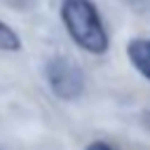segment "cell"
Returning <instances> with one entry per match:
<instances>
[{
    "label": "cell",
    "mask_w": 150,
    "mask_h": 150,
    "mask_svg": "<svg viewBox=\"0 0 150 150\" xmlns=\"http://www.w3.org/2000/svg\"><path fill=\"white\" fill-rule=\"evenodd\" d=\"M61 21L80 49L89 54L108 52L110 38L94 0H61Z\"/></svg>",
    "instance_id": "1"
},
{
    "label": "cell",
    "mask_w": 150,
    "mask_h": 150,
    "mask_svg": "<svg viewBox=\"0 0 150 150\" xmlns=\"http://www.w3.org/2000/svg\"><path fill=\"white\" fill-rule=\"evenodd\" d=\"M45 75H47V82H49V89L54 91V96H59L63 101H73L84 91V73L68 56L49 59Z\"/></svg>",
    "instance_id": "2"
},
{
    "label": "cell",
    "mask_w": 150,
    "mask_h": 150,
    "mask_svg": "<svg viewBox=\"0 0 150 150\" xmlns=\"http://www.w3.org/2000/svg\"><path fill=\"white\" fill-rule=\"evenodd\" d=\"M127 59L131 61V66L145 77L150 80V38H134L127 42Z\"/></svg>",
    "instance_id": "3"
},
{
    "label": "cell",
    "mask_w": 150,
    "mask_h": 150,
    "mask_svg": "<svg viewBox=\"0 0 150 150\" xmlns=\"http://www.w3.org/2000/svg\"><path fill=\"white\" fill-rule=\"evenodd\" d=\"M21 49V38H19V33L9 26V23H5L2 19H0V52H19Z\"/></svg>",
    "instance_id": "4"
},
{
    "label": "cell",
    "mask_w": 150,
    "mask_h": 150,
    "mask_svg": "<svg viewBox=\"0 0 150 150\" xmlns=\"http://www.w3.org/2000/svg\"><path fill=\"white\" fill-rule=\"evenodd\" d=\"M87 150H112V148L108 143H103V141H94V143L87 145Z\"/></svg>",
    "instance_id": "5"
}]
</instances>
